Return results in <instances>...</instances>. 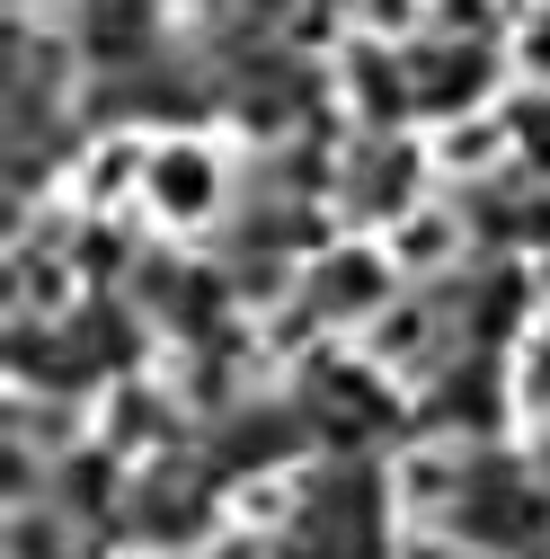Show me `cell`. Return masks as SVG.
I'll return each mask as SVG.
<instances>
[{
  "label": "cell",
  "instance_id": "obj_10",
  "mask_svg": "<svg viewBox=\"0 0 550 559\" xmlns=\"http://www.w3.org/2000/svg\"><path fill=\"white\" fill-rule=\"evenodd\" d=\"M72 266H81V258L19 249V258H10V302H19V320H62V311H72V294H81Z\"/></svg>",
  "mask_w": 550,
  "mask_h": 559
},
{
  "label": "cell",
  "instance_id": "obj_12",
  "mask_svg": "<svg viewBox=\"0 0 550 559\" xmlns=\"http://www.w3.org/2000/svg\"><path fill=\"white\" fill-rule=\"evenodd\" d=\"M506 72H515L524 90L550 98V0H533V10L506 27Z\"/></svg>",
  "mask_w": 550,
  "mask_h": 559
},
{
  "label": "cell",
  "instance_id": "obj_8",
  "mask_svg": "<svg viewBox=\"0 0 550 559\" xmlns=\"http://www.w3.org/2000/svg\"><path fill=\"white\" fill-rule=\"evenodd\" d=\"M391 507L408 524H444L462 507V453L453 444H418V453H399L391 462Z\"/></svg>",
  "mask_w": 550,
  "mask_h": 559
},
{
  "label": "cell",
  "instance_id": "obj_9",
  "mask_svg": "<svg viewBox=\"0 0 550 559\" xmlns=\"http://www.w3.org/2000/svg\"><path fill=\"white\" fill-rule=\"evenodd\" d=\"M506 417L524 436H550V302L524 320L515 356H506Z\"/></svg>",
  "mask_w": 550,
  "mask_h": 559
},
{
  "label": "cell",
  "instance_id": "obj_14",
  "mask_svg": "<svg viewBox=\"0 0 550 559\" xmlns=\"http://www.w3.org/2000/svg\"><path fill=\"white\" fill-rule=\"evenodd\" d=\"M10 436H27L36 453H62V444H72V408H62V400H10Z\"/></svg>",
  "mask_w": 550,
  "mask_h": 559
},
{
  "label": "cell",
  "instance_id": "obj_17",
  "mask_svg": "<svg viewBox=\"0 0 550 559\" xmlns=\"http://www.w3.org/2000/svg\"><path fill=\"white\" fill-rule=\"evenodd\" d=\"M399 559H470V550H462V542H444L435 524H408V533H399Z\"/></svg>",
  "mask_w": 550,
  "mask_h": 559
},
{
  "label": "cell",
  "instance_id": "obj_15",
  "mask_svg": "<svg viewBox=\"0 0 550 559\" xmlns=\"http://www.w3.org/2000/svg\"><path fill=\"white\" fill-rule=\"evenodd\" d=\"M72 550V524L45 507H10V559H62Z\"/></svg>",
  "mask_w": 550,
  "mask_h": 559
},
{
  "label": "cell",
  "instance_id": "obj_5",
  "mask_svg": "<svg viewBox=\"0 0 550 559\" xmlns=\"http://www.w3.org/2000/svg\"><path fill=\"white\" fill-rule=\"evenodd\" d=\"M506 160H515V124H506L498 107H453V116L427 133V169H435V178H453V187L498 178Z\"/></svg>",
  "mask_w": 550,
  "mask_h": 559
},
{
  "label": "cell",
  "instance_id": "obj_11",
  "mask_svg": "<svg viewBox=\"0 0 550 559\" xmlns=\"http://www.w3.org/2000/svg\"><path fill=\"white\" fill-rule=\"evenodd\" d=\"M294 507H302V479H294V471H258V479H240L231 524H240V533H266V524H285Z\"/></svg>",
  "mask_w": 550,
  "mask_h": 559
},
{
  "label": "cell",
  "instance_id": "obj_1",
  "mask_svg": "<svg viewBox=\"0 0 550 559\" xmlns=\"http://www.w3.org/2000/svg\"><path fill=\"white\" fill-rule=\"evenodd\" d=\"M223 204H231V160L204 133H160L152 169H143V214L160 231H204V223H223Z\"/></svg>",
  "mask_w": 550,
  "mask_h": 559
},
{
  "label": "cell",
  "instance_id": "obj_7",
  "mask_svg": "<svg viewBox=\"0 0 550 559\" xmlns=\"http://www.w3.org/2000/svg\"><path fill=\"white\" fill-rule=\"evenodd\" d=\"M337 81H347L356 116H373V133H382V124H399V116H408V98H418V72H408L391 45H364V36L337 53Z\"/></svg>",
  "mask_w": 550,
  "mask_h": 559
},
{
  "label": "cell",
  "instance_id": "obj_13",
  "mask_svg": "<svg viewBox=\"0 0 550 559\" xmlns=\"http://www.w3.org/2000/svg\"><path fill=\"white\" fill-rule=\"evenodd\" d=\"M498 19H506V0H427V36H444V45L498 36Z\"/></svg>",
  "mask_w": 550,
  "mask_h": 559
},
{
  "label": "cell",
  "instance_id": "obj_19",
  "mask_svg": "<svg viewBox=\"0 0 550 559\" xmlns=\"http://www.w3.org/2000/svg\"><path fill=\"white\" fill-rule=\"evenodd\" d=\"M160 559H187V550H160Z\"/></svg>",
  "mask_w": 550,
  "mask_h": 559
},
{
  "label": "cell",
  "instance_id": "obj_4",
  "mask_svg": "<svg viewBox=\"0 0 550 559\" xmlns=\"http://www.w3.org/2000/svg\"><path fill=\"white\" fill-rule=\"evenodd\" d=\"M462 249H470V214H462V204H444V195H408L399 214H391V231H382V258L408 275V285L453 275Z\"/></svg>",
  "mask_w": 550,
  "mask_h": 559
},
{
  "label": "cell",
  "instance_id": "obj_3",
  "mask_svg": "<svg viewBox=\"0 0 550 559\" xmlns=\"http://www.w3.org/2000/svg\"><path fill=\"white\" fill-rule=\"evenodd\" d=\"M356 356H364L373 373H391V382H418V373H435V365L453 356V320H444L427 294H399L391 311H373V320L356 329Z\"/></svg>",
  "mask_w": 550,
  "mask_h": 559
},
{
  "label": "cell",
  "instance_id": "obj_6",
  "mask_svg": "<svg viewBox=\"0 0 550 559\" xmlns=\"http://www.w3.org/2000/svg\"><path fill=\"white\" fill-rule=\"evenodd\" d=\"M143 169H152V143H143V133H98V143L81 152V178H72L81 214L107 223V214H124V204H143Z\"/></svg>",
  "mask_w": 550,
  "mask_h": 559
},
{
  "label": "cell",
  "instance_id": "obj_16",
  "mask_svg": "<svg viewBox=\"0 0 550 559\" xmlns=\"http://www.w3.org/2000/svg\"><path fill=\"white\" fill-rule=\"evenodd\" d=\"M364 27H373V36H408V27H427V0H373Z\"/></svg>",
  "mask_w": 550,
  "mask_h": 559
},
{
  "label": "cell",
  "instance_id": "obj_18",
  "mask_svg": "<svg viewBox=\"0 0 550 559\" xmlns=\"http://www.w3.org/2000/svg\"><path fill=\"white\" fill-rule=\"evenodd\" d=\"M214 559H266V533H231V542H223Z\"/></svg>",
  "mask_w": 550,
  "mask_h": 559
},
{
  "label": "cell",
  "instance_id": "obj_2",
  "mask_svg": "<svg viewBox=\"0 0 550 559\" xmlns=\"http://www.w3.org/2000/svg\"><path fill=\"white\" fill-rule=\"evenodd\" d=\"M399 302V266L382 258V240H337L302 266V311L311 320H337V329H364L373 311Z\"/></svg>",
  "mask_w": 550,
  "mask_h": 559
}]
</instances>
